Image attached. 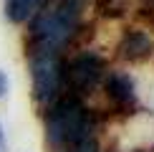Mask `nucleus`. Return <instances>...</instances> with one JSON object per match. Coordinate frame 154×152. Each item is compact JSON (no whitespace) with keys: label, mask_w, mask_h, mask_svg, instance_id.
<instances>
[{"label":"nucleus","mask_w":154,"mask_h":152,"mask_svg":"<svg viewBox=\"0 0 154 152\" xmlns=\"http://www.w3.org/2000/svg\"><path fill=\"white\" fill-rule=\"evenodd\" d=\"M101 71H104V63H101V59L96 53H81L79 59H73L71 66H68V79H71V84L76 89L88 91V89L96 86Z\"/></svg>","instance_id":"20e7f679"},{"label":"nucleus","mask_w":154,"mask_h":152,"mask_svg":"<svg viewBox=\"0 0 154 152\" xmlns=\"http://www.w3.org/2000/svg\"><path fill=\"white\" fill-rule=\"evenodd\" d=\"M106 91L116 104H134V81L126 74H111L106 79Z\"/></svg>","instance_id":"423d86ee"},{"label":"nucleus","mask_w":154,"mask_h":152,"mask_svg":"<svg viewBox=\"0 0 154 152\" xmlns=\"http://www.w3.org/2000/svg\"><path fill=\"white\" fill-rule=\"evenodd\" d=\"M38 0H5V18L10 23H23L33 13Z\"/></svg>","instance_id":"0eeeda50"},{"label":"nucleus","mask_w":154,"mask_h":152,"mask_svg":"<svg viewBox=\"0 0 154 152\" xmlns=\"http://www.w3.org/2000/svg\"><path fill=\"white\" fill-rule=\"evenodd\" d=\"M83 0H56L33 21V53H56L79 28Z\"/></svg>","instance_id":"f03ea898"},{"label":"nucleus","mask_w":154,"mask_h":152,"mask_svg":"<svg viewBox=\"0 0 154 152\" xmlns=\"http://www.w3.org/2000/svg\"><path fill=\"white\" fill-rule=\"evenodd\" d=\"M30 76H33V97L41 104L53 101L61 86V63L56 53H33L30 56Z\"/></svg>","instance_id":"7ed1b4c3"},{"label":"nucleus","mask_w":154,"mask_h":152,"mask_svg":"<svg viewBox=\"0 0 154 152\" xmlns=\"http://www.w3.org/2000/svg\"><path fill=\"white\" fill-rule=\"evenodd\" d=\"M8 94V76H5V71H0V99Z\"/></svg>","instance_id":"6e6552de"},{"label":"nucleus","mask_w":154,"mask_h":152,"mask_svg":"<svg viewBox=\"0 0 154 152\" xmlns=\"http://www.w3.org/2000/svg\"><path fill=\"white\" fill-rule=\"evenodd\" d=\"M0 144H3V127H0Z\"/></svg>","instance_id":"1a4fd4ad"},{"label":"nucleus","mask_w":154,"mask_h":152,"mask_svg":"<svg viewBox=\"0 0 154 152\" xmlns=\"http://www.w3.org/2000/svg\"><path fill=\"white\" fill-rule=\"evenodd\" d=\"M94 127L88 112L79 99H61L48 109L46 117V139L56 152H68L79 144L94 139Z\"/></svg>","instance_id":"f257e3e1"},{"label":"nucleus","mask_w":154,"mask_h":152,"mask_svg":"<svg viewBox=\"0 0 154 152\" xmlns=\"http://www.w3.org/2000/svg\"><path fill=\"white\" fill-rule=\"evenodd\" d=\"M119 51L129 61H144V59H149L154 53V41L146 33H142V30H129V33L121 38Z\"/></svg>","instance_id":"39448f33"}]
</instances>
